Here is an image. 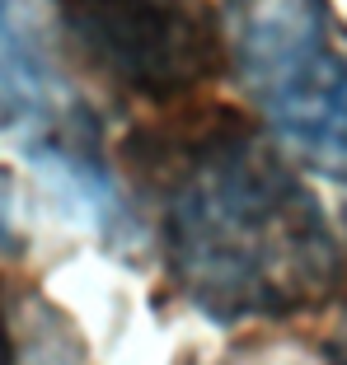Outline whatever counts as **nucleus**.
Wrapping results in <instances>:
<instances>
[{"label":"nucleus","mask_w":347,"mask_h":365,"mask_svg":"<svg viewBox=\"0 0 347 365\" xmlns=\"http://www.w3.org/2000/svg\"><path fill=\"white\" fill-rule=\"evenodd\" d=\"M131 136L127 155H155L160 253L202 319L235 328L296 319L338 295V235L286 155L230 108L193 127Z\"/></svg>","instance_id":"1"},{"label":"nucleus","mask_w":347,"mask_h":365,"mask_svg":"<svg viewBox=\"0 0 347 365\" xmlns=\"http://www.w3.org/2000/svg\"><path fill=\"white\" fill-rule=\"evenodd\" d=\"M226 66L272 136L328 182H347V43L328 0H226Z\"/></svg>","instance_id":"2"},{"label":"nucleus","mask_w":347,"mask_h":365,"mask_svg":"<svg viewBox=\"0 0 347 365\" xmlns=\"http://www.w3.org/2000/svg\"><path fill=\"white\" fill-rule=\"evenodd\" d=\"M52 14L99 80L151 108L178 103L226 71L211 0H52Z\"/></svg>","instance_id":"3"},{"label":"nucleus","mask_w":347,"mask_h":365,"mask_svg":"<svg viewBox=\"0 0 347 365\" xmlns=\"http://www.w3.org/2000/svg\"><path fill=\"white\" fill-rule=\"evenodd\" d=\"M80 118H89L85 103L66 98L24 0H0V131H14L24 136V150H38Z\"/></svg>","instance_id":"4"},{"label":"nucleus","mask_w":347,"mask_h":365,"mask_svg":"<svg viewBox=\"0 0 347 365\" xmlns=\"http://www.w3.org/2000/svg\"><path fill=\"white\" fill-rule=\"evenodd\" d=\"M0 365H89L71 314L38 290L0 300Z\"/></svg>","instance_id":"5"},{"label":"nucleus","mask_w":347,"mask_h":365,"mask_svg":"<svg viewBox=\"0 0 347 365\" xmlns=\"http://www.w3.org/2000/svg\"><path fill=\"white\" fill-rule=\"evenodd\" d=\"M338 295H343V333H347V211H343V244H338Z\"/></svg>","instance_id":"6"},{"label":"nucleus","mask_w":347,"mask_h":365,"mask_svg":"<svg viewBox=\"0 0 347 365\" xmlns=\"http://www.w3.org/2000/svg\"><path fill=\"white\" fill-rule=\"evenodd\" d=\"M343 365H347V361H343Z\"/></svg>","instance_id":"7"}]
</instances>
